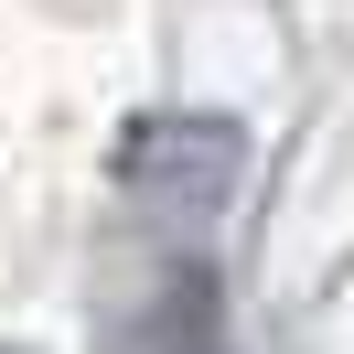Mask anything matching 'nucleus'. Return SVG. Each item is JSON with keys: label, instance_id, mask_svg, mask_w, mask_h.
<instances>
[{"label": "nucleus", "instance_id": "nucleus-2", "mask_svg": "<svg viewBox=\"0 0 354 354\" xmlns=\"http://www.w3.org/2000/svg\"><path fill=\"white\" fill-rule=\"evenodd\" d=\"M108 354H225V301L204 258H161V279L140 301H118Z\"/></svg>", "mask_w": 354, "mask_h": 354}, {"label": "nucleus", "instance_id": "nucleus-1", "mask_svg": "<svg viewBox=\"0 0 354 354\" xmlns=\"http://www.w3.org/2000/svg\"><path fill=\"white\" fill-rule=\"evenodd\" d=\"M236 172H247V140L225 118H140L118 151V194L151 215H215Z\"/></svg>", "mask_w": 354, "mask_h": 354}]
</instances>
